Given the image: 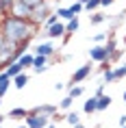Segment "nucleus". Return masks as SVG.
<instances>
[{"label":"nucleus","mask_w":126,"mask_h":128,"mask_svg":"<svg viewBox=\"0 0 126 128\" xmlns=\"http://www.w3.org/2000/svg\"><path fill=\"white\" fill-rule=\"evenodd\" d=\"M117 78H115V72H113V68H106L102 70V82L104 85H109V82H115Z\"/></svg>","instance_id":"21"},{"label":"nucleus","mask_w":126,"mask_h":128,"mask_svg":"<svg viewBox=\"0 0 126 128\" xmlns=\"http://www.w3.org/2000/svg\"><path fill=\"white\" fill-rule=\"evenodd\" d=\"M122 41H124V44H126V35H124V37H122Z\"/></svg>","instance_id":"41"},{"label":"nucleus","mask_w":126,"mask_h":128,"mask_svg":"<svg viewBox=\"0 0 126 128\" xmlns=\"http://www.w3.org/2000/svg\"><path fill=\"white\" fill-rule=\"evenodd\" d=\"M13 4H15V0H0V18L11 13L13 11Z\"/></svg>","instance_id":"18"},{"label":"nucleus","mask_w":126,"mask_h":128,"mask_svg":"<svg viewBox=\"0 0 126 128\" xmlns=\"http://www.w3.org/2000/svg\"><path fill=\"white\" fill-rule=\"evenodd\" d=\"M102 94H104V82H100V85H98V89H96V94H93V96L98 98V96H102Z\"/></svg>","instance_id":"31"},{"label":"nucleus","mask_w":126,"mask_h":128,"mask_svg":"<svg viewBox=\"0 0 126 128\" xmlns=\"http://www.w3.org/2000/svg\"><path fill=\"white\" fill-rule=\"evenodd\" d=\"M67 94L72 96V98H80V96L85 94V87H83V85H72V87H70V91H67Z\"/></svg>","instance_id":"25"},{"label":"nucleus","mask_w":126,"mask_h":128,"mask_svg":"<svg viewBox=\"0 0 126 128\" xmlns=\"http://www.w3.org/2000/svg\"><path fill=\"white\" fill-rule=\"evenodd\" d=\"M104 39H106V33H96L93 35V41H96V44H102Z\"/></svg>","instance_id":"29"},{"label":"nucleus","mask_w":126,"mask_h":128,"mask_svg":"<svg viewBox=\"0 0 126 128\" xmlns=\"http://www.w3.org/2000/svg\"><path fill=\"white\" fill-rule=\"evenodd\" d=\"M11 13L18 15V18H26V20H33V7H28L26 2H22V0H15L13 11H11Z\"/></svg>","instance_id":"7"},{"label":"nucleus","mask_w":126,"mask_h":128,"mask_svg":"<svg viewBox=\"0 0 126 128\" xmlns=\"http://www.w3.org/2000/svg\"><path fill=\"white\" fill-rule=\"evenodd\" d=\"M48 2H61V0H48Z\"/></svg>","instance_id":"40"},{"label":"nucleus","mask_w":126,"mask_h":128,"mask_svg":"<svg viewBox=\"0 0 126 128\" xmlns=\"http://www.w3.org/2000/svg\"><path fill=\"white\" fill-rule=\"evenodd\" d=\"M9 91V87L7 85H2V82H0V98H5V94H7Z\"/></svg>","instance_id":"33"},{"label":"nucleus","mask_w":126,"mask_h":128,"mask_svg":"<svg viewBox=\"0 0 126 128\" xmlns=\"http://www.w3.org/2000/svg\"><path fill=\"white\" fill-rule=\"evenodd\" d=\"M33 61H35V54L33 52H24L20 59H18V63H20L22 68H24V72H26L28 68H33Z\"/></svg>","instance_id":"12"},{"label":"nucleus","mask_w":126,"mask_h":128,"mask_svg":"<svg viewBox=\"0 0 126 128\" xmlns=\"http://www.w3.org/2000/svg\"><path fill=\"white\" fill-rule=\"evenodd\" d=\"M117 122H119V126H126V113H124V115H119V120H117Z\"/></svg>","instance_id":"34"},{"label":"nucleus","mask_w":126,"mask_h":128,"mask_svg":"<svg viewBox=\"0 0 126 128\" xmlns=\"http://www.w3.org/2000/svg\"><path fill=\"white\" fill-rule=\"evenodd\" d=\"M0 106H2V98H0Z\"/></svg>","instance_id":"42"},{"label":"nucleus","mask_w":126,"mask_h":128,"mask_svg":"<svg viewBox=\"0 0 126 128\" xmlns=\"http://www.w3.org/2000/svg\"><path fill=\"white\" fill-rule=\"evenodd\" d=\"M0 70H2V65H0Z\"/></svg>","instance_id":"45"},{"label":"nucleus","mask_w":126,"mask_h":128,"mask_svg":"<svg viewBox=\"0 0 126 128\" xmlns=\"http://www.w3.org/2000/svg\"><path fill=\"white\" fill-rule=\"evenodd\" d=\"M22 2H26V4H28V7H39V4H41V2H44V0H22Z\"/></svg>","instance_id":"30"},{"label":"nucleus","mask_w":126,"mask_h":128,"mask_svg":"<svg viewBox=\"0 0 126 128\" xmlns=\"http://www.w3.org/2000/svg\"><path fill=\"white\" fill-rule=\"evenodd\" d=\"M28 85V74L26 72H20L18 76H13V87L15 89H24Z\"/></svg>","instance_id":"13"},{"label":"nucleus","mask_w":126,"mask_h":128,"mask_svg":"<svg viewBox=\"0 0 126 128\" xmlns=\"http://www.w3.org/2000/svg\"><path fill=\"white\" fill-rule=\"evenodd\" d=\"M39 24L26 18H18V15L9 13L0 18V33L7 39H11L13 44H22V41H31L37 35Z\"/></svg>","instance_id":"1"},{"label":"nucleus","mask_w":126,"mask_h":128,"mask_svg":"<svg viewBox=\"0 0 126 128\" xmlns=\"http://www.w3.org/2000/svg\"><path fill=\"white\" fill-rule=\"evenodd\" d=\"M24 124H26L28 128H46L48 124H50V115L46 113H37V111H28V115L24 117Z\"/></svg>","instance_id":"3"},{"label":"nucleus","mask_w":126,"mask_h":128,"mask_svg":"<svg viewBox=\"0 0 126 128\" xmlns=\"http://www.w3.org/2000/svg\"><path fill=\"white\" fill-rule=\"evenodd\" d=\"M0 128H5V124H2V126H0Z\"/></svg>","instance_id":"43"},{"label":"nucleus","mask_w":126,"mask_h":128,"mask_svg":"<svg viewBox=\"0 0 126 128\" xmlns=\"http://www.w3.org/2000/svg\"><path fill=\"white\" fill-rule=\"evenodd\" d=\"M15 48H18V44H13L11 39H7L5 35L0 33V65H2V70L7 68L9 63L18 61V56H15Z\"/></svg>","instance_id":"2"},{"label":"nucleus","mask_w":126,"mask_h":128,"mask_svg":"<svg viewBox=\"0 0 126 128\" xmlns=\"http://www.w3.org/2000/svg\"><path fill=\"white\" fill-rule=\"evenodd\" d=\"M28 50H31V41H22V44H18V48H15V56L20 59L22 54L28 52Z\"/></svg>","instance_id":"24"},{"label":"nucleus","mask_w":126,"mask_h":128,"mask_svg":"<svg viewBox=\"0 0 126 128\" xmlns=\"http://www.w3.org/2000/svg\"><path fill=\"white\" fill-rule=\"evenodd\" d=\"M2 124H5V115L0 113V126H2Z\"/></svg>","instance_id":"36"},{"label":"nucleus","mask_w":126,"mask_h":128,"mask_svg":"<svg viewBox=\"0 0 126 128\" xmlns=\"http://www.w3.org/2000/svg\"><path fill=\"white\" fill-rule=\"evenodd\" d=\"M33 111H37V113H46L52 117L54 113H59V106H54V104H39V106H35Z\"/></svg>","instance_id":"14"},{"label":"nucleus","mask_w":126,"mask_h":128,"mask_svg":"<svg viewBox=\"0 0 126 128\" xmlns=\"http://www.w3.org/2000/svg\"><path fill=\"white\" fill-rule=\"evenodd\" d=\"M28 115V108H22V106H15V108H11V111H9L7 113V117L9 120H24V117H26Z\"/></svg>","instance_id":"11"},{"label":"nucleus","mask_w":126,"mask_h":128,"mask_svg":"<svg viewBox=\"0 0 126 128\" xmlns=\"http://www.w3.org/2000/svg\"><path fill=\"white\" fill-rule=\"evenodd\" d=\"M111 102H113V98L109 94H102V96H98V111L102 113V111H106V108L111 106Z\"/></svg>","instance_id":"16"},{"label":"nucleus","mask_w":126,"mask_h":128,"mask_svg":"<svg viewBox=\"0 0 126 128\" xmlns=\"http://www.w3.org/2000/svg\"><path fill=\"white\" fill-rule=\"evenodd\" d=\"M89 59L93 63H104V61H109V50H106V46L96 44L93 48H89Z\"/></svg>","instance_id":"6"},{"label":"nucleus","mask_w":126,"mask_h":128,"mask_svg":"<svg viewBox=\"0 0 126 128\" xmlns=\"http://www.w3.org/2000/svg\"><path fill=\"white\" fill-rule=\"evenodd\" d=\"M57 13H59V20H63V22L72 20V18H76V15H72L70 7H57Z\"/></svg>","instance_id":"20"},{"label":"nucleus","mask_w":126,"mask_h":128,"mask_svg":"<svg viewBox=\"0 0 126 128\" xmlns=\"http://www.w3.org/2000/svg\"><path fill=\"white\" fill-rule=\"evenodd\" d=\"M72 128H87V126H83V124H76V126H72Z\"/></svg>","instance_id":"37"},{"label":"nucleus","mask_w":126,"mask_h":128,"mask_svg":"<svg viewBox=\"0 0 126 128\" xmlns=\"http://www.w3.org/2000/svg\"><path fill=\"white\" fill-rule=\"evenodd\" d=\"M83 113H85V115L98 113V98H96V96H91V98H87V100H85V104H83Z\"/></svg>","instance_id":"10"},{"label":"nucleus","mask_w":126,"mask_h":128,"mask_svg":"<svg viewBox=\"0 0 126 128\" xmlns=\"http://www.w3.org/2000/svg\"><path fill=\"white\" fill-rule=\"evenodd\" d=\"M100 4H102V9L111 7V4H115V0H100Z\"/></svg>","instance_id":"32"},{"label":"nucleus","mask_w":126,"mask_h":128,"mask_svg":"<svg viewBox=\"0 0 126 128\" xmlns=\"http://www.w3.org/2000/svg\"><path fill=\"white\" fill-rule=\"evenodd\" d=\"M113 72H115V78H117V80L126 78V63H122V65H113Z\"/></svg>","instance_id":"26"},{"label":"nucleus","mask_w":126,"mask_h":128,"mask_svg":"<svg viewBox=\"0 0 126 128\" xmlns=\"http://www.w3.org/2000/svg\"><path fill=\"white\" fill-rule=\"evenodd\" d=\"M57 52V48H54L52 41H39L37 46L33 48V54H44V56H52Z\"/></svg>","instance_id":"9"},{"label":"nucleus","mask_w":126,"mask_h":128,"mask_svg":"<svg viewBox=\"0 0 126 128\" xmlns=\"http://www.w3.org/2000/svg\"><path fill=\"white\" fill-rule=\"evenodd\" d=\"M72 104H74V98H72L70 94H67L65 98H63V100L59 102V108H61V111H70V108H72Z\"/></svg>","instance_id":"23"},{"label":"nucleus","mask_w":126,"mask_h":128,"mask_svg":"<svg viewBox=\"0 0 126 128\" xmlns=\"http://www.w3.org/2000/svg\"><path fill=\"white\" fill-rule=\"evenodd\" d=\"M119 128H126V126H119Z\"/></svg>","instance_id":"44"},{"label":"nucleus","mask_w":126,"mask_h":128,"mask_svg":"<svg viewBox=\"0 0 126 128\" xmlns=\"http://www.w3.org/2000/svg\"><path fill=\"white\" fill-rule=\"evenodd\" d=\"M52 11H54V9H52V2L44 0L39 7H35V9H33V22H37V24L41 26V24L48 20V15L52 13Z\"/></svg>","instance_id":"5"},{"label":"nucleus","mask_w":126,"mask_h":128,"mask_svg":"<svg viewBox=\"0 0 126 128\" xmlns=\"http://www.w3.org/2000/svg\"><path fill=\"white\" fill-rule=\"evenodd\" d=\"M98 9H102L100 0H87L85 2V11L87 13H93V11H98Z\"/></svg>","instance_id":"22"},{"label":"nucleus","mask_w":126,"mask_h":128,"mask_svg":"<svg viewBox=\"0 0 126 128\" xmlns=\"http://www.w3.org/2000/svg\"><path fill=\"white\" fill-rule=\"evenodd\" d=\"M93 63V61H91ZM91 63H85V65H80L76 72L72 74V78H70V82H67V89L72 87V85H80V82H85L89 76H91V72H93V65Z\"/></svg>","instance_id":"4"},{"label":"nucleus","mask_w":126,"mask_h":128,"mask_svg":"<svg viewBox=\"0 0 126 128\" xmlns=\"http://www.w3.org/2000/svg\"><path fill=\"white\" fill-rule=\"evenodd\" d=\"M65 122L70 124V126H76V124H80V113H78V111H72V108H70V111L65 113Z\"/></svg>","instance_id":"19"},{"label":"nucleus","mask_w":126,"mask_h":128,"mask_svg":"<svg viewBox=\"0 0 126 128\" xmlns=\"http://www.w3.org/2000/svg\"><path fill=\"white\" fill-rule=\"evenodd\" d=\"M46 128H57V122H52V120H50V124H48Z\"/></svg>","instance_id":"35"},{"label":"nucleus","mask_w":126,"mask_h":128,"mask_svg":"<svg viewBox=\"0 0 126 128\" xmlns=\"http://www.w3.org/2000/svg\"><path fill=\"white\" fill-rule=\"evenodd\" d=\"M70 11H72V15H78V13H83V11H85V4H80L78 0H76L74 4H70Z\"/></svg>","instance_id":"28"},{"label":"nucleus","mask_w":126,"mask_h":128,"mask_svg":"<svg viewBox=\"0 0 126 128\" xmlns=\"http://www.w3.org/2000/svg\"><path fill=\"white\" fill-rule=\"evenodd\" d=\"M78 28H80L78 15H76V18H72V20H67V22H65V35H63V44H67V41L72 39V35L78 33Z\"/></svg>","instance_id":"8"},{"label":"nucleus","mask_w":126,"mask_h":128,"mask_svg":"<svg viewBox=\"0 0 126 128\" xmlns=\"http://www.w3.org/2000/svg\"><path fill=\"white\" fill-rule=\"evenodd\" d=\"M106 20H109L106 13H98V11L89 13V24H91V26H98V24H102V22H106Z\"/></svg>","instance_id":"15"},{"label":"nucleus","mask_w":126,"mask_h":128,"mask_svg":"<svg viewBox=\"0 0 126 128\" xmlns=\"http://www.w3.org/2000/svg\"><path fill=\"white\" fill-rule=\"evenodd\" d=\"M5 72H7V74L11 76V78H13V76H18L20 72H24V68H22V65L18 63V61H13V63H9L7 68H5Z\"/></svg>","instance_id":"17"},{"label":"nucleus","mask_w":126,"mask_h":128,"mask_svg":"<svg viewBox=\"0 0 126 128\" xmlns=\"http://www.w3.org/2000/svg\"><path fill=\"white\" fill-rule=\"evenodd\" d=\"M57 22H59V13H57V11H52V13L48 15V20L44 22V24H41V26L46 28V26H52V24H57Z\"/></svg>","instance_id":"27"},{"label":"nucleus","mask_w":126,"mask_h":128,"mask_svg":"<svg viewBox=\"0 0 126 128\" xmlns=\"http://www.w3.org/2000/svg\"><path fill=\"white\" fill-rule=\"evenodd\" d=\"M15 128H28V126H26V124H20V126H15Z\"/></svg>","instance_id":"38"},{"label":"nucleus","mask_w":126,"mask_h":128,"mask_svg":"<svg viewBox=\"0 0 126 128\" xmlns=\"http://www.w3.org/2000/svg\"><path fill=\"white\" fill-rule=\"evenodd\" d=\"M122 98H124V102H126V89H124V94H122Z\"/></svg>","instance_id":"39"}]
</instances>
